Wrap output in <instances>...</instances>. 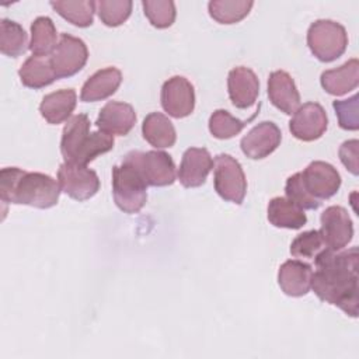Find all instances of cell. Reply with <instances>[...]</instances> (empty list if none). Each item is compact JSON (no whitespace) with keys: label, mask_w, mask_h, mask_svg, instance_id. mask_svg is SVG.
<instances>
[{"label":"cell","mask_w":359,"mask_h":359,"mask_svg":"<svg viewBox=\"0 0 359 359\" xmlns=\"http://www.w3.org/2000/svg\"><path fill=\"white\" fill-rule=\"evenodd\" d=\"M358 258L356 247L345 251L324 248L314 258L316 271L311 275V289L317 297L351 317H358Z\"/></svg>","instance_id":"cell-1"},{"label":"cell","mask_w":359,"mask_h":359,"mask_svg":"<svg viewBox=\"0 0 359 359\" xmlns=\"http://www.w3.org/2000/svg\"><path fill=\"white\" fill-rule=\"evenodd\" d=\"M59 195V182L48 174L18 167H6L0 171V198L6 203L49 209L57 203Z\"/></svg>","instance_id":"cell-2"},{"label":"cell","mask_w":359,"mask_h":359,"mask_svg":"<svg viewBox=\"0 0 359 359\" xmlns=\"http://www.w3.org/2000/svg\"><path fill=\"white\" fill-rule=\"evenodd\" d=\"M90 119L86 114L72 116L63 128L60 153L66 163L87 165L98 156L112 150L114 136L102 130L90 132Z\"/></svg>","instance_id":"cell-3"},{"label":"cell","mask_w":359,"mask_h":359,"mask_svg":"<svg viewBox=\"0 0 359 359\" xmlns=\"http://www.w3.org/2000/svg\"><path fill=\"white\" fill-rule=\"evenodd\" d=\"M307 46L320 62H334L346 50V29L332 20H317L309 27Z\"/></svg>","instance_id":"cell-4"},{"label":"cell","mask_w":359,"mask_h":359,"mask_svg":"<svg viewBox=\"0 0 359 359\" xmlns=\"http://www.w3.org/2000/svg\"><path fill=\"white\" fill-rule=\"evenodd\" d=\"M112 195L116 206L125 213H137L147 201V185L128 163L112 168Z\"/></svg>","instance_id":"cell-5"},{"label":"cell","mask_w":359,"mask_h":359,"mask_svg":"<svg viewBox=\"0 0 359 359\" xmlns=\"http://www.w3.org/2000/svg\"><path fill=\"white\" fill-rule=\"evenodd\" d=\"M123 163L130 164L147 187H168L175 181V164L170 154L161 150L129 151Z\"/></svg>","instance_id":"cell-6"},{"label":"cell","mask_w":359,"mask_h":359,"mask_svg":"<svg viewBox=\"0 0 359 359\" xmlns=\"http://www.w3.org/2000/svg\"><path fill=\"white\" fill-rule=\"evenodd\" d=\"M213 165V184L217 195L227 202L241 205L247 194V180L241 164L230 154H219Z\"/></svg>","instance_id":"cell-7"},{"label":"cell","mask_w":359,"mask_h":359,"mask_svg":"<svg viewBox=\"0 0 359 359\" xmlns=\"http://www.w3.org/2000/svg\"><path fill=\"white\" fill-rule=\"evenodd\" d=\"M88 49L84 41L69 34H62L60 39L49 56L52 69L57 79L77 74L87 63Z\"/></svg>","instance_id":"cell-8"},{"label":"cell","mask_w":359,"mask_h":359,"mask_svg":"<svg viewBox=\"0 0 359 359\" xmlns=\"http://www.w3.org/2000/svg\"><path fill=\"white\" fill-rule=\"evenodd\" d=\"M57 182L60 191L79 202L93 198L100 189V178L94 170L66 161L57 170Z\"/></svg>","instance_id":"cell-9"},{"label":"cell","mask_w":359,"mask_h":359,"mask_svg":"<svg viewBox=\"0 0 359 359\" xmlns=\"http://www.w3.org/2000/svg\"><path fill=\"white\" fill-rule=\"evenodd\" d=\"M300 178L309 195L318 202L332 198L341 187V175L337 168L321 160L310 163L300 172Z\"/></svg>","instance_id":"cell-10"},{"label":"cell","mask_w":359,"mask_h":359,"mask_svg":"<svg viewBox=\"0 0 359 359\" xmlns=\"http://www.w3.org/2000/svg\"><path fill=\"white\" fill-rule=\"evenodd\" d=\"M321 229L318 230L325 248L339 251L345 248L353 237V223L349 213L342 206H328L321 213Z\"/></svg>","instance_id":"cell-11"},{"label":"cell","mask_w":359,"mask_h":359,"mask_svg":"<svg viewBox=\"0 0 359 359\" xmlns=\"http://www.w3.org/2000/svg\"><path fill=\"white\" fill-rule=\"evenodd\" d=\"M161 107L172 118L181 119L192 114L195 108V90L191 81L182 76H172L161 87Z\"/></svg>","instance_id":"cell-12"},{"label":"cell","mask_w":359,"mask_h":359,"mask_svg":"<svg viewBox=\"0 0 359 359\" xmlns=\"http://www.w3.org/2000/svg\"><path fill=\"white\" fill-rule=\"evenodd\" d=\"M328 126L325 109L318 102H306L297 108L289 122L292 135L303 142L320 139Z\"/></svg>","instance_id":"cell-13"},{"label":"cell","mask_w":359,"mask_h":359,"mask_svg":"<svg viewBox=\"0 0 359 359\" xmlns=\"http://www.w3.org/2000/svg\"><path fill=\"white\" fill-rule=\"evenodd\" d=\"M280 129L271 121L255 125L240 142L241 151L251 160H261L272 154L280 144Z\"/></svg>","instance_id":"cell-14"},{"label":"cell","mask_w":359,"mask_h":359,"mask_svg":"<svg viewBox=\"0 0 359 359\" xmlns=\"http://www.w3.org/2000/svg\"><path fill=\"white\" fill-rule=\"evenodd\" d=\"M227 91L230 101L236 108L247 109L254 105L258 98L259 80L251 69L237 66L229 72Z\"/></svg>","instance_id":"cell-15"},{"label":"cell","mask_w":359,"mask_h":359,"mask_svg":"<svg viewBox=\"0 0 359 359\" xmlns=\"http://www.w3.org/2000/svg\"><path fill=\"white\" fill-rule=\"evenodd\" d=\"M213 160L208 149L189 147L184 151L178 170V180L184 188H198L205 184L210 170L213 168Z\"/></svg>","instance_id":"cell-16"},{"label":"cell","mask_w":359,"mask_h":359,"mask_svg":"<svg viewBox=\"0 0 359 359\" xmlns=\"http://www.w3.org/2000/svg\"><path fill=\"white\" fill-rule=\"evenodd\" d=\"M136 123V112L130 104L108 101L100 111L95 121L98 130L109 135L126 136Z\"/></svg>","instance_id":"cell-17"},{"label":"cell","mask_w":359,"mask_h":359,"mask_svg":"<svg viewBox=\"0 0 359 359\" xmlns=\"http://www.w3.org/2000/svg\"><path fill=\"white\" fill-rule=\"evenodd\" d=\"M268 97L275 108L292 115L300 107V94L292 76L285 70H275L268 77Z\"/></svg>","instance_id":"cell-18"},{"label":"cell","mask_w":359,"mask_h":359,"mask_svg":"<svg viewBox=\"0 0 359 359\" xmlns=\"http://www.w3.org/2000/svg\"><path fill=\"white\" fill-rule=\"evenodd\" d=\"M311 265L299 261H285L278 271V283L282 292L292 297L306 296L311 289Z\"/></svg>","instance_id":"cell-19"},{"label":"cell","mask_w":359,"mask_h":359,"mask_svg":"<svg viewBox=\"0 0 359 359\" xmlns=\"http://www.w3.org/2000/svg\"><path fill=\"white\" fill-rule=\"evenodd\" d=\"M122 83V73L116 67H105L90 76L81 87L80 98L84 102L102 101L111 97Z\"/></svg>","instance_id":"cell-20"},{"label":"cell","mask_w":359,"mask_h":359,"mask_svg":"<svg viewBox=\"0 0 359 359\" xmlns=\"http://www.w3.org/2000/svg\"><path fill=\"white\" fill-rule=\"evenodd\" d=\"M77 94L73 88H62L46 94L41 104L39 112L42 118L50 125H59L72 116L76 108Z\"/></svg>","instance_id":"cell-21"},{"label":"cell","mask_w":359,"mask_h":359,"mask_svg":"<svg viewBox=\"0 0 359 359\" xmlns=\"http://www.w3.org/2000/svg\"><path fill=\"white\" fill-rule=\"evenodd\" d=\"M321 87L331 95H344L355 90L359 84V62L351 59L342 66L323 72L320 77Z\"/></svg>","instance_id":"cell-22"},{"label":"cell","mask_w":359,"mask_h":359,"mask_svg":"<svg viewBox=\"0 0 359 359\" xmlns=\"http://www.w3.org/2000/svg\"><path fill=\"white\" fill-rule=\"evenodd\" d=\"M268 220L272 226L279 229H302L307 223V216L302 208L287 198L276 196L268 203Z\"/></svg>","instance_id":"cell-23"},{"label":"cell","mask_w":359,"mask_h":359,"mask_svg":"<svg viewBox=\"0 0 359 359\" xmlns=\"http://www.w3.org/2000/svg\"><path fill=\"white\" fill-rule=\"evenodd\" d=\"M142 133L144 140L156 149L172 147L177 140L172 122L160 112H151L143 119Z\"/></svg>","instance_id":"cell-24"},{"label":"cell","mask_w":359,"mask_h":359,"mask_svg":"<svg viewBox=\"0 0 359 359\" xmlns=\"http://www.w3.org/2000/svg\"><path fill=\"white\" fill-rule=\"evenodd\" d=\"M18 76L21 83L28 88H43L57 80L50 60L46 56H29L20 67Z\"/></svg>","instance_id":"cell-25"},{"label":"cell","mask_w":359,"mask_h":359,"mask_svg":"<svg viewBox=\"0 0 359 359\" xmlns=\"http://www.w3.org/2000/svg\"><path fill=\"white\" fill-rule=\"evenodd\" d=\"M57 45V32L49 17H38L31 24L29 50L35 56L52 55Z\"/></svg>","instance_id":"cell-26"},{"label":"cell","mask_w":359,"mask_h":359,"mask_svg":"<svg viewBox=\"0 0 359 359\" xmlns=\"http://www.w3.org/2000/svg\"><path fill=\"white\" fill-rule=\"evenodd\" d=\"M50 7L70 24L87 28L93 24L94 13H95V1L90 0H80V1H66L57 0L50 1Z\"/></svg>","instance_id":"cell-27"},{"label":"cell","mask_w":359,"mask_h":359,"mask_svg":"<svg viewBox=\"0 0 359 359\" xmlns=\"http://www.w3.org/2000/svg\"><path fill=\"white\" fill-rule=\"evenodd\" d=\"M254 1L247 0H212L208 3L209 15L219 24H236L245 18Z\"/></svg>","instance_id":"cell-28"},{"label":"cell","mask_w":359,"mask_h":359,"mask_svg":"<svg viewBox=\"0 0 359 359\" xmlns=\"http://www.w3.org/2000/svg\"><path fill=\"white\" fill-rule=\"evenodd\" d=\"M28 38L24 28L8 18L0 21V52L8 57H17L27 50Z\"/></svg>","instance_id":"cell-29"},{"label":"cell","mask_w":359,"mask_h":359,"mask_svg":"<svg viewBox=\"0 0 359 359\" xmlns=\"http://www.w3.org/2000/svg\"><path fill=\"white\" fill-rule=\"evenodd\" d=\"M252 118L254 115L247 121H240L226 109H216L209 118V132L216 139H230L237 136Z\"/></svg>","instance_id":"cell-30"},{"label":"cell","mask_w":359,"mask_h":359,"mask_svg":"<svg viewBox=\"0 0 359 359\" xmlns=\"http://www.w3.org/2000/svg\"><path fill=\"white\" fill-rule=\"evenodd\" d=\"M132 7L130 0H100L95 3V11L107 27L122 25L129 18Z\"/></svg>","instance_id":"cell-31"},{"label":"cell","mask_w":359,"mask_h":359,"mask_svg":"<svg viewBox=\"0 0 359 359\" xmlns=\"http://www.w3.org/2000/svg\"><path fill=\"white\" fill-rule=\"evenodd\" d=\"M144 15L150 24L158 29L168 28L175 21V4L170 0H144L142 1Z\"/></svg>","instance_id":"cell-32"},{"label":"cell","mask_w":359,"mask_h":359,"mask_svg":"<svg viewBox=\"0 0 359 359\" xmlns=\"http://www.w3.org/2000/svg\"><path fill=\"white\" fill-rule=\"evenodd\" d=\"M325 248L318 230H309L297 234L290 244V254L296 258H316Z\"/></svg>","instance_id":"cell-33"},{"label":"cell","mask_w":359,"mask_h":359,"mask_svg":"<svg viewBox=\"0 0 359 359\" xmlns=\"http://www.w3.org/2000/svg\"><path fill=\"white\" fill-rule=\"evenodd\" d=\"M285 194L286 198L289 201H292L293 203H296L299 208L304 209H317L321 202L316 201L313 196L309 195V192L304 189L303 184H302V178H300V172H296L293 175H290L286 180V185H285Z\"/></svg>","instance_id":"cell-34"},{"label":"cell","mask_w":359,"mask_h":359,"mask_svg":"<svg viewBox=\"0 0 359 359\" xmlns=\"http://www.w3.org/2000/svg\"><path fill=\"white\" fill-rule=\"evenodd\" d=\"M332 108L338 116V123L345 130L359 129V112H358V94H353L348 100L334 101Z\"/></svg>","instance_id":"cell-35"},{"label":"cell","mask_w":359,"mask_h":359,"mask_svg":"<svg viewBox=\"0 0 359 359\" xmlns=\"http://www.w3.org/2000/svg\"><path fill=\"white\" fill-rule=\"evenodd\" d=\"M358 147H359V142L356 139L352 140H346L341 144L339 147V158L341 163L346 167V170L349 172H352L353 175L359 174V163H358Z\"/></svg>","instance_id":"cell-36"}]
</instances>
